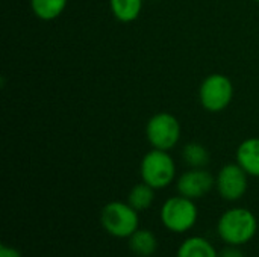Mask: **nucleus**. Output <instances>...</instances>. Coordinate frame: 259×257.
Wrapping results in <instances>:
<instances>
[{"label": "nucleus", "instance_id": "obj_11", "mask_svg": "<svg viewBox=\"0 0 259 257\" xmlns=\"http://www.w3.org/2000/svg\"><path fill=\"white\" fill-rule=\"evenodd\" d=\"M176 257H219V251L206 238L191 236L179 245Z\"/></svg>", "mask_w": 259, "mask_h": 257}, {"label": "nucleus", "instance_id": "obj_14", "mask_svg": "<svg viewBox=\"0 0 259 257\" xmlns=\"http://www.w3.org/2000/svg\"><path fill=\"white\" fill-rule=\"evenodd\" d=\"M155 191L150 185L141 182L138 185H135L129 194H127V203L138 212L147 211L152 208L153 201H155Z\"/></svg>", "mask_w": 259, "mask_h": 257}, {"label": "nucleus", "instance_id": "obj_1", "mask_svg": "<svg viewBox=\"0 0 259 257\" xmlns=\"http://www.w3.org/2000/svg\"><path fill=\"white\" fill-rule=\"evenodd\" d=\"M258 232V220L247 208H231L222 214L217 223V235L226 245L243 247Z\"/></svg>", "mask_w": 259, "mask_h": 257}, {"label": "nucleus", "instance_id": "obj_10", "mask_svg": "<svg viewBox=\"0 0 259 257\" xmlns=\"http://www.w3.org/2000/svg\"><path fill=\"white\" fill-rule=\"evenodd\" d=\"M129 250L138 257L153 256L158 250V238L152 230L138 229L132 236L127 238Z\"/></svg>", "mask_w": 259, "mask_h": 257}, {"label": "nucleus", "instance_id": "obj_13", "mask_svg": "<svg viewBox=\"0 0 259 257\" xmlns=\"http://www.w3.org/2000/svg\"><path fill=\"white\" fill-rule=\"evenodd\" d=\"M143 3L144 0H109V8L120 23H132L140 17Z\"/></svg>", "mask_w": 259, "mask_h": 257}, {"label": "nucleus", "instance_id": "obj_2", "mask_svg": "<svg viewBox=\"0 0 259 257\" xmlns=\"http://www.w3.org/2000/svg\"><path fill=\"white\" fill-rule=\"evenodd\" d=\"M159 217L162 226L168 232L182 235L196 226L199 220V209L194 200L178 194L162 203Z\"/></svg>", "mask_w": 259, "mask_h": 257}, {"label": "nucleus", "instance_id": "obj_16", "mask_svg": "<svg viewBox=\"0 0 259 257\" xmlns=\"http://www.w3.org/2000/svg\"><path fill=\"white\" fill-rule=\"evenodd\" d=\"M219 257H246V254L243 253L241 247L237 245H226L225 248H222L219 251Z\"/></svg>", "mask_w": 259, "mask_h": 257}, {"label": "nucleus", "instance_id": "obj_19", "mask_svg": "<svg viewBox=\"0 0 259 257\" xmlns=\"http://www.w3.org/2000/svg\"><path fill=\"white\" fill-rule=\"evenodd\" d=\"M255 2H258V3H259V0H255Z\"/></svg>", "mask_w": 259, "mask_h": 257}, {"label": "nucleus", "instance_id": "obj_17", "mask_svg": "<svg viewBox=\"0 0 259 257\" xmlns=\"http://www.w3.org/2000/svg\"><path fill=\"white\" fill-rule=\"evenodd\" d=\"M0 257H23L21 253L12 247V245H6V244H2L0 245Z\"/></svg>", "mask_w": 259, "mask_h": 257}, {"label": "nucleus", "instance_id": "obj_3", "mask_svg": "<svg viewBox=\"0 0 259 257\" xmlns=\"http://www.w3.org/2000/svg\"><path fill=\"white\" fill-rule=\"evenodd\" d=\"M103 230L118 239H127L140 229V215L127 201H109L100 212Z\"/></svg>", "mask_w": 259, "mask_h": 257}, {"label": "nucleus", "instance_id": "obj_4", "mask_svg": "<svg viewBox=\"0 0 259 257\" xmlns=\"http://www.w3.org/2000/svg\"><path fill=\"white\" fill-rule=\"evenodd\" d=\"M176 162L165 150L152 148L143 156L140 164L141 182L156 191L170 186L176 179Z\"/></svg>", "mask_w": 259, "mask_h": 257}, {"label": "nucleus", "instance_id": "obj_9", "mask_svg": "<svg viewBox=\"0 0 259 257\" xmlns=\"http://www.w3.org/2000/svg\"><path fill=\"white\" fill-rule=\"evenodd\" d=\"M235 161L250 177L259 179V138L244 139L235 151Z\"/></svg>", "mask_w": 259, "mask_h": 257}, {"label": "nucleus", "instance_id": "obj_12", "mask_svg": "<svg viewBox=\"0 0 259 257\" xmlns=\"http://www.w3.org/2000/svg\"><path fill=\"white\" fill-rule=\"evenodd\" d=\"M29 3L32 14L36 18L42 21H53L64 14L68 0H29Z\"/></svg>", "mask_w": 259, "mask_h": 257}, {"label": "nucleus", "instance_id": "obj_18", "mask_svg": "<svg viewBox=\"0 0 259 257\" xmlns=\"http://www.w3.org/2000/svg\"><path fill=\"white\" fill-rule=\"evenodd\" d=\"M152 2H159V0H152Z\"/></svg>", "mask_w": 259, "mask_h": 257}, {"label": "nucleus", "instance_id": "obj_8", "mask_svg": "<svg viewBox=\"0 0 259 257\" xmlns=\"http://www.w3.org/2000/svg\"><path fill=\"white\" fill-rule=\"evenodd\" d=\"M215 188V177L206 168H190L176 180L178 194L197 200L209 194Z\"/></svg>", "mask_w": 259, "mask_h": 257}, {"label": "nucleus", "instance_id": "obj_7", "mask_svg": "<svg viewBox=\"0 0 259 257\" xmlns=\"http://www.w3.org/2000/svg\"><path fill=\"white\" fill-rule=\"evenodd\" d=\"M249 177L250 176L237 162L226 164L215 176V189L223 200L238 201L247 192Z\"/></svg>", "mask_w": 259, "mask_h": 257}, {"label": "nucleus", "instance_id": "obj_5", "mask_svg": "<svg viewBox=\"0 0 259 257\" xmlns=\"http://www.w3.org/2000/svg\"><path fill=\"white\" fill-rule=\"evenodd\" d=\"M181 135V123L170 112H158L146 123V138L152 148L170 151L179 144Z\"/></svg>", "mask_w": 259, "mask_h": 257}, {"label": "nucleus", "instance_id": "obj_6", "mask_svg": "<svg viewBox=\"0 0 259 257\" xmlns=\"http://www.w3.org/2000/svg\"><path fill=\"white\" fill-rule=\"evenodd\" d=\"M234 98L232 80L220 73L209 74L203 79L199 88V101L206 112H223Z\"/></svg>", "mask_w": 259, "mask_h": 257}, {"label": "nucleus", "instance_id": "obj_15", "mask_svg": "<svg viewBox=\"0 0 259 257\" xmlns=\"http://www.w3.org/2000/svg\"><path fill=\"white\" fill-rule=\"evenodd\" d=\"M182 159L190 168H205L211 161V155L203 144L188 142L182 148Z\"/></svg>", "mask_w": 259, "mask_h": 257}]
</instances>
